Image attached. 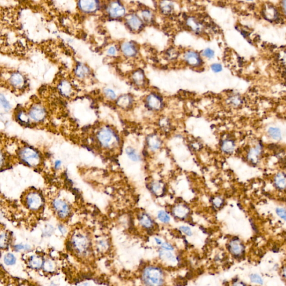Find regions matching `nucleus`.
Segmentation results:
<instances>
[{
  "instance_id": "1",
  "label": "nucleus",
  "mask_w": 286,
  "mask_h": 286,
  "mask_svg": "<svg viewBox=\"0 0 286 286\" xmlns=\"http://www.w3.org/2000/svg\"><path fill=\"white\" fill-rule=\"evenodd\" d=\"M143 279L148 286H160L164 282L162 271L154 267H149L145 269L143 274Z\"/></svg>"
},
{
  "instance_id": "2",
  "label": "nucleus",
  "mask_w": 286,
  "mask_h": 286,
  "mask_svg": "<svg viewBox=\"0 0 286 286\" xmlns=\"http://www.w3.org/2000/svg\"><path fill=\"white\" fill-rule=\"evenodd\" d=\"M21 159L30 166H36L40 161V157L35 150L30 147H25L19 152Z\"/></svg>"
},
{
  "instance_id": "3",
  "label": "nucleus",
  "mask_w": 286,
  "mask_h": 286,
  "mask_svg": "<svg viewBox=\"0 0 286 286\" xmlns=\"http://www.w3.org/2000/svg\"><path fill=\"white\" fill-rule=\"evenodd\" d=\"M97 138L102 146L105 148L111 147L116 142H117L116 135L111 130L107 127L102 129L97 134Z\"/></svg>"
},
{
  "instance_id": "4",
  "label": "nucleus",
  "mask_w": 286,
  "mask_h": 286,
  "mask_svg": "<svg viewBox=\"0 0 286 286\" xmlns=\"http://www.w3.org/2000/svg\"><path fill=\"white\" fill-rule=\"evenodd\" d=\"M43 200L40 195L33 192L30 193L26 198V205L32 210H37L42 206Z\"/></svg>"
},
{
  "instance_id": "5",
  "label": "nucleus",
  "mask_w": 286,
  "mask_h": 286,
  "mask_svg": "<svg viewBox=\"0 0 286 286\" xmlns=\"http://www.w3.org/2000/svg\"><path fill=\"white\" fill-rule=\"evenodd\" d=\"M127 24L131 30L137 32L142 30L144 28V23L139 16L135 13H132L127 16Z\"/></svg>"
},
{
  "instance_id": "6",
  "label": "nucleus",
  "mask_w": 286,
  "mask_h": 286,
  "mask_svg": "<svg viewBox=\"0 0 286 286\" xmlns=\"http://www.w3.org/2000/svg\"><path fill=\"white\" fill-rule=\"evenodd\" d=\"M184 59L188 65L192 67H198L202 63L200 55L194 51H186L184 56Z\"/></svg>"
},
{
  "instance_id": "7",
  "label": "nucleus",
  "mask_w": 286,
  "mask_h": 286,
  "mask_svg": "<svg viewBox=\"0 0 286 286\" xmlns=\"http://www.w3.org/2000/svg\"><path fill=\"white\" fill-rule=\"evenodd\" d=\"M109 13L112 18H121L124 15L125 9L119 2H113L109 6Z\"/></svg>"
},
{
  "instance_id": "8",
  "label": "nucleus",
  "mask_w": 286,
  "mask_h": 286,
  "mask_svg": "<svg viewBox=\"0 0 286 286\" xmlns=\"http://www.w3.org/2000/svg\"><path fill=\"white\" fill-rule=\"evenodd\" d=\"M146 102L147 106L153 110H159L163 106L162 99L157 94H149L147 97Z\"/></svg>"
},
{
  "instance_id": "9",
  "label": "nucleus",
  "mask_w": 286,
  "mask_h": 286,
  "mask_svg": "<svg viewBox=\"0 0 286 286\" xmlns=\"http://www.w3.org/2000/svg\"><path fill=\"white\" fill-rule=\"evenodd\" d=\"M31 119L36 122H40L45 119L46 113L44 109L40 106H34L31 107L29 112Z\"/></svg>"
},
{
  "instance_id": "10",
  "label": "nucleus",
  "mask_w": 286,
  "mask_h": 286,
  "mask_svg": "<svg viewBox=\"0 0 286 286\" xmlns=\"http://www.w3.org/2000/svg\"><path fill=\"white\" fill-rule=\"evenodd\" d=\"M79 6L85 13H93L97 10L99 4L97 0H79Z\"/></svg>"
},
{
  "instance_id": "11",
  "label": "nucleus",
  "mask_w": 286,
  "mask_h": 286,
  "mask_svg": "<svg viewBox=\"0 0 286 286\" xmlns=\"http://www.w3.org/2000/svg\"><path fill=\"white\" fill-rule=\"evenodd\" d=\"M229 250L234 256H240L244 251V246L239 239H234L229 244Z\"/></svg>"
},
{
  "instance_id": "12",
  "label": "nucleus",
  "mask_w": 286,
  "mask_h": 286,
  "mask_svg": "<svg viewBox=\"0 0 286 286\" xmlns=\"http://www.w3.org/2000/svg\"><path fill=\"white\" fill-rule=\"evenodd\" d=\"M53 206L60 218L63 219L68 215L69 208L68 205L63 201L61 200H55L54 201Z\"/></svg>"
},
{
  "instance_id": "13",
  "label": "nucleus",
  "mask_w": 286,
  "mask_h": 286,
  "mask_svg": "<svg viewBox=\"0 0 286 286\" xmlns=\"http://www.w3.org/2000/svg\"><path fill=\"white\" fill-rule=\"evenodd\" d=\"M121 51L122 53L127 57H134L138 53L137 46L132 42H125L122 44Z\"/></svg>"
},
{
  "instance_id": "14",
  "label": "nucleus",
  "mask_w": 286,
  "mask_h": 286,
  "mask_svg": "<svg viewBox=\"0 0 286 286\" xmlns=\"http://www.w3.org/2000/svg\"><path fill=\"white\" fill-rule=\"evenodd\" d=\"M262 153V148L261 145H256V147L251 148L249 152L248 158L250 162L253 164H256L258 162L259 157Z\"/></svg>"
},
{
  "instance_id": "15",
  "label": "nucleus",
  "mask_w": 286,
  "mask_h": 286,
  "mask_svg": "<svg viewBox=\"0 0 286 286\" xmlns=\"http://www.w3.org/2000/svg\"><path fill=\"white\" fill-rule=\"evenodd\" d=\"M147 144L150 149L155 151L159 149L161 147V141L155 135H152L147 138Z\"/></svg>"
},
{
  "instance_id": "16",
  "label": "nucleus",
  "mask_w": 286,
  "mask_h": 286,
  "mask_svg": "<svg viewBox=\"0 0 286 286\" xmlns=\"http://www.w3.org/2000/svg\"><path fill=\"white\" fill-rule=\"evenodd\" d=\"M10 82L15 87H21L25 83V79L21 74L15 73L11 76Z\"/></svg>"
},
{
  "instance_id": "17",
  "label": "nucleus",
  "mask_w": 286,
  "mask_h": 286,
  "mask_svg": "<svg viewBox=\"0 0 286 286\" xmlns=\"http://www.w3.org/2000/svg\"><path fill=\"white\" fill-rule=\"evenodd\" d=\"M187 24L191 30L196 33H200L202 30L203 27L201 24L195 18H188L187 20Z\"/></svg>"
},
{
  "instance_id": "18",
  "label": "nucleus",
  "mask_w": 286,
  "mask_h": 286,
  "mask_svg": "<svg viewBox=\"0 0 286 286\" xmlns=\"http://www.w3.org/2000/svg\"><path fill=\"white\" fill-rule=\"evenodd\" d=\"M274 183L276 187L279 189H285L286 188V175L283 173L277 174L274 178Z\"/></svg>"
},
{
  "instance_id": "19",
  "label": "nucleus",
  "mask_w": 286,
  "mask_h": 286,
  "mask_svg": "<svg viewBox=\"0 0 286 286\" xmlns=\"http://www.w3.org/2000/svg\"><path fill=\"white\" fill-rule=\"evenodd\" d=\"M160 10L164 14H170L173 10V5L170 0H163L160 3Z\"/></svg>"
},
{
  "instance_id": "20",
  "label": "nucleus",
  "mask_w": 286,
  "mask_h": 286,
  "mask_svg": "<svg viewBox=\"0 0 286 286\" xmlns=\"http://www.w3.org/2000/svg\"><path fill=\"white\" fill-rule=\"evenodd\" d=\"M223 152L227 154L232 153L235 149V143L232 140L226 139L223 141L221 145Z\"/></svg>"
},
{
  "instance_id": "21",
  "label": "nucleus",
  "mask_w": 286,
  "mask_h": 286,
  "mask_svg": "<svg viewBox=\"0 0 286 286\" xmlns=\"http://www.w3.org/2000/svg\"><path fill=\"white\" fill-rule=\"evenodd\" d=\"M117 104L119 106L121 107L122 108H128L132 105V97L127 95L122 96L120 97L119 99L117 100Z\"/></svg>"
},
{
  "instance_id": "22",
  "label": "nucleus",
  "mask_w": 286,
  "mask_h": 286,
  "mask_svg": "<svg viewBox=\"0 0 286 286\" xmlns=\"http://www.w3.org/2000/svg\"><path fill=\"white\" fill-rule=\"evenodd\" d=\"M59 89L61 94L64 96H69L72 92L71 84L67 81H63L59 86Z\"/></svg>"
},
{
  "instance_id": "23",
  "label": "nucleus",
  "mask_w": 286,
  "mask_h": 286,
  "mask_svg": "<svg viewBox=\"0 0 286 286\" xmlns=\"http://www.w3.org/2000/svg\"><path fill=\"white\" fill-rule=\"evenodd\" d=\"M132 79L137 85L142 86L145 82V76L144 73L140 70L137 71L133 73Z\"/></svg>"
},
{
  "instance_id": "24",
  "label": "nucleus",
  "mask_w": 286,
  "mask_h": 286,
  "mask_svg": "<svg viewBox=\"0 0 286 286\" xmlns=\"http://www.w3.org/2000/svg\"><path fill=\"white\" fill-rule=\"evenodd\" d=\"M142 19L144 23L150 24L153 20V14L151 11L148 9H144L142 11Z\"/></svg>"
},
{
  "instance_id": "25",
  "label": "nucleus",
  "mask_w": 286,
  "mask_h": 286,
  "mask_svg": "<svg viewBox=\"0 0 286 286\" xmlns=\"http://www.w3.org/2000/svg\"><path fill=\"white\" fill-rule=\"evenodd\" d=\"M126 153L130 159L134 162H138L140 160L139 155L137 153V152L132 148V147H127L126 149Z\"/></svg>"
},
{
  "instance_id": "26",
  "label": "nucleus",
  "mask_w": 286,
  "mask_h": 286,
  "mask_svg": "<svg viewBox=\"0 0 286 286\" xmlns=\"http://www.w3.org/2000/svg\"><path fill=\"white\" fill-rule=\"evenodd\" d=\"M268 134L274 140H279L281 139V132L278 128L270 127L268 130Z\"/></svg>"
},
{
  "instance_id": "27",
  "label": "nucleus",
  "mask_w": 286,
  "mask_h": 286,
  "mask_svg": "<svg viewBox=\"0 0 286 286\" xmlns=\"http://www.w3.org/2000/svg\"><path fill=\"white\" fill-rule=\"evenodd\" d=\"M89 73V69L86 66L78 65L76 69V74L79 78H84Z\"/></svg>"
},
{
  "instance_id": "28",
  "label": "nucleus",
  "mask_w": 286,
  "mask_h": 286,
  "mask_svg": "<svg viewBox=\"0 0 286 286\" xmlns=\"http://www.w3.org/2000/svg\"><path fill=\"white\" fill-rule=\"evenodd\" d=\"M139 220L141 224L145 228H150L153 225V222L151 219L147 214L142 215Z\"/></svg>"
},
{
  "instance_id": "29",
  "label": "nucleus",
  "mask_w": 286,
  "mask_h": 286,
  "mask_svg": "<svg viewBox=\"0 0 286 286\" xmlns=\"http://www.w3.org/2000/svg\"><path fill=\"white\" fill-rule=\"evenodd\" d=\"M158 218L159 219V220L161 221L163 223H169V221H170V216L168 215L165 212L163 211H160L159 212L158 215Z\"/></svg>"
},
{
  "instance_id": "30",
  "label": "nucleus",
  "mask_w": 286,
  "mask_h": 286,
  "mask_svg": "<svg viewBox=\"0 0 286 286\" xmlns=\"http://www.w3.org/2000/svg\"><path fill=\"white\" fill-rule=\"evenodd\" d=\"M4 262L7 265H13L15 263V257L12 254H8L4 257Z\"/></svg>"
},
{
  "instance_id": "31",
  "label": "nucleus",
  "mask_w": 286,
  "mask_h": 286,
  "mask_svg": "<svg viewBox=\"0 0 286 286\" xmlns=\"http://www.w3.org/2000/svg\"><path fill=\"white\" fill-rule=\"evenodd\" d=\"M160 256L163 259L175 261V256L169 251H160Z\"/></svg>"
},
{
  "instance_id": "32",
  "label": "nucleus",
  "mask_w": 286,
  "mask_h": 286,
  "mask_svg": "<svg viewBox=\"0 0 286 286\" xmlns=\"http://www.w3.org/2000/svg\"><path fill=\"white\" fill-rule=\"evenodd\" d=\"M30 264L34 268H39L41 266V261L40 259L36 258V257H32L31 259Z\"/></svg>"
},
{
  "instance_id": "33",
  "label": "nucleus",
  "mask_w": 286,
  "mask_h": 286,
  "mask_svg": "<svg viewBox=\"0 0 286 286\" xmlns=\"http://www.w3.org/2000/svg\"><path fill=\"white\" fill-rule=\"evenodd\" d=\"M1 104L4 109L9 110L11 109L10 104L2 94H1Z\"/></svg>"
},
{
  "instance_id": "34",
  "label": "nucleus",
  "mask_w": 286,
  "mask_h": 286,
  "mask_svg": "<svg viewBox=\"0 0 286 286\" xmlns=\"http://www.w3.org/2000/svg\"><path fill=\"white\" fill-rule=\"evenodd\" d=\"M251 279L252 282L256 283L262 284L263 283V279L258 274H251Z\"/></svg>"
},
{
  "instance_id": "35",
  "label": "nucleus",
  "mask_w": 286,
  "mask_h": 286,
  "mask_svg": "<svg viewBox=\"0 0 286 286\" xmlns=\"http://www.w3.org/2000/svg\"><path fill=\"white\" fill-rule=\"evenodd\" d=\"M203 56L208 59H212L215 56V53L212 49L210 48L206 49L203 52Z\"/></svg>"
},
{
  "instance_id": "36",
  "label": "nucleus",
  "mask_w": 286,
  "mask_h": 286,
  "mask_svg": "<svg viewBox=\"0 0 286 286\" xmlns=\"http://www.w3.org/2000/svg\"><path fill=\"white\" fill-rule=\"evenodd\" d=\"M276 213L280 218L286 220V210L283 208H277L276 209Z\"/></svg>"
},
{
  "instance_id": "37",
  "label": "nucleus",
  "mask_w": 286,
  "mask_h": 286,
  "mask_svg": "<svg viewBox=\"0 0 286 286\" xmlns=\"http://www.w3.org/2000/svg\"><path fill=\"white\" fill-rule=\"evenodd\" d=\"M105 94L107 97H109V99H111V100H114L116 97V94L114 92V91H112L111 89H106L105 90Z\"/></svg>"
},
{
  "instance_id": "38",
  "label": "nucleus",
  "mask_w": 286,
  "mask_h": 286,
  "mask_svg": "<svg viewBox=\"0 0 286 286\" xmlns=\"http://www.w3.org/2000/svg\"><path fill=\"white\" fill-rule=\"evenodd\" d=\"M211 69L213 70V71L215 73H219V72H220L222 71V69H223L222 66L219 63L213 64L211 65Z\"/></svg>"
},
{
  "instance_id": "39",
  "label": "nucleus",
  "mask_w": 286,
  "mask_h": 286,
  "mask_svg": "<svg viewBox=\"0 0 286 286\" xmlns=\"http://www.w3.org/2000/svg\"><path fill=\"white\" fill-rule=\"evenodd\" d=\"M175 211L176 215L178 216H180L181 213V214H182V216H183L185 215L183 214L186 213L187 212V210L185 208H182V207H178L177 208H176V209L175 210Z\"/></svg>"
},
{
  "instance_id": "40",
  "label": "nucleus",
  "mask_w": 286,
  "mask_h": 286,
  "mask_svg": "<svg viewBox=\"0 0 286 286\" xmlns=\"http://www.w3.org/2000/svg\"><path fill=\"white\" fill-rule=\"evenodd\" d=\"M180 230L183 231V233H185L187 235L191 236L192 235V231L190 229V228H188V227H187V226H181L180 228Z\"/></svg>"
},
{
  "instance_id": "41",
  "label": "nucleus",
  "mask_w": 286,
  "mask_h": 286,
  "mask_svg": "<svg viewBox=\"0 0 286 286\" xmlns=\"http://www.w3.org/2000/svg\"><path fill=\"white\" fill-rule=\"evenodd\" d=\"M240 99L238 97H233L230 99V102L234 106H238L240 104Z\"/></svg>"
},
{
  "instance_id": "42",
  "label": "nucleus",
  "mask_w": 286,
  "mask_h": 286,
  "mask_svg": "<svg viewBox=\"0 0 286 286\" xmlns=\"http://www.w3.org/2000/svg\"><path fill=\"white\" fill-rule=\"evenodd\" d=\"M162 247L165 250H168V251H172L173 249L172 246L167 243H164L163 244H162Z\"/></svg>"
},
{
  "instance_id": "43",
  "label": "nucleus",
  "mask_w": 286,
  "mask_h": 286,
  "mask_svg": "<svg viewBox=\"0 0 286 286\" xmlns=\"http://www.w3.org/2000/svg\"><path fill=\"white\" fill-rule=\"evenodd\" d=\"M116 48L114 46L110 47L108 51H107V53L109 54V55H110V56H115L116 54Z\"/></svg>"
},
{
  "instance_id": "44",
  "label": "nucleus",
  "mask_w": 286,
  "mask_h": 286,
  "mask_svg": "<svg viewBox=\"0 0 286 286\" xmlns=\"http://www.w3.org/2000/svg\"><path fill=\"white\" fill-rule=\"evenodd\" d=\"M214 203H215V205L216 207H219L222 204L223 200L220 198H217L214 201Z\"/></svg>"
},
{
  "instance_id": "45",
  "label": "nucleus",
  "mask_w": 286,
  "mask_h": 286,
  "mask_svg": "<svg viewBox=\"0 0 286 286\" xmlns=\"http://www.w3.org/2000/svg\"><path fill=\"white\" fill-rule=\"evenodd\" d=\"M160 188V185L158 183H155V184H153V185H152V190H153L154 192H157V191L159 190Z\"/></svg>"
},
{
  "instance_id": "46",
  "label": "nucleus",
  "mask_w": 286,
  "mask_h": 286,
  "mask_svg": "<svg viewBox=\"0 0 286 286\" xmlns=\"http://www.w3.org/2000/svg\"><path fill=\"white\" fill-rule=\"evenodd\" d=\"M14 248L15 249L16 251H19L21 249H27V246H24L22 245H18L14 246Z\"/></svg>"
},
{
  "instance_id": "47",
  "label": "nucleus",
  "mask_w": 286,
  "mask_h": 286,
  "mask_svg": "<svg viewBox=\"0 0 286 286\" xmlns=\"http://www.w3.org/2000/svg\"><path fill=\"white\" fill-rule=\"evenodd\" d=\"M282 6H283V10L284 11V13H286V0H283V2H282Z\"/></svg>"
},
{
  "instance_id": "48",
  "label": "nucleus",
  "mask_w": 286,
  "mask_h": 286,
  "mask_svg": "<svg viewBox=\"0 0 286 286\" xmlns=\"http://www.w3.org/2000/svg\"><path fill=\"white\" fill-rule=\"evenodd\" d=\"M61 165V162L60 160H57L56 163H55V167H56V168H58Z\"/></svg>"
},
{
  "instance_id": "49",
  "label": "nucleus",
  "mask_w": 286,
  "mask_h": 286,
  "mask_svg": "<svg viewBox=\"0 0 286 286\" xmlns=\"http://www.w3.org/2000/svg\"><path fill=\"white\" fill-rule=\"evenodd\" d=\"M282 273H283V276L286 279V266L285 267H284V268L283 269Z\"/></svg>"
},
{
  "instance_id": "50",
  "label": "nucleus",
  "mask_w": 286,
  "mask_h": 286,
  "mask_svg": "<svg viewBox=\"0 0 286 286\" xmlns=\"http://www.w3.org/2000/svg\"><path fill=\"white\" fill-rule=\"evenodd\" d=\"M59 229V230L61 231V232H62V233H65V232H66V230H65V229H64V228H63L62 226H60Z\"/></svg>"
},
{
  "instance_id": "51",
  "label": "nucleus",
  "mask_w": 286,
  "mask_h": 286,
  "mask_svg": "<svg viewBox=\"0 0 286 286\" xmlns=\"http://www.w3.org/2000/svg\"><path fill=\"white\" fill-rule=\"evenodd\" d=\"M155 241H156V242H157V244H159V245H160V244H162V241L160 240V239H159L155 238Z\"/></svg>"
},
{
  "instance_id": "52",
  "label": "nucleus",
  "mask_w": 286,
  "mask_h": 286,
  "mask_svg": "<svg viewBox=\"0 0 286 286\" xmlns=\"http://www.w3.org/2000/svg\"><path fill=\"white\" fill-rule=\"evenodd\" d=\"M246 1H253V0H246Z\"/></svg>"
}]
</instances>
